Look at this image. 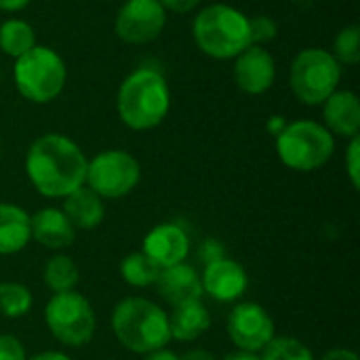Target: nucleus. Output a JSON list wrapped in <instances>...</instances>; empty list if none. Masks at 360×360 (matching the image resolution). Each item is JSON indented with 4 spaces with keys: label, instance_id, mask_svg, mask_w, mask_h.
Segmentation results:
<instances>
[{
    "label": "nucleus",
    "instance_id": "23",
    "mask_svg": "<svg viewBox=\"0 0 360 360\" xmlns=\"http://www.w3.org/2000/svg\"><path fill=\"white\" fill-rule=\"evenodd\" d=\"M78 278V268L68 255H55L44 266V283L53 293L74 291Z\"/></svg>",
    "mask_w": 360,
    "mask_h": 360
},
{
    "label": "nucleus",
    "instance_id": "16",
    "mask_svg": "<svg viewBox=\"0 0 360 360\" xmlns=\"http://www.w3.org/2000/svg\"><path fill=\"white\" fill-rule=\"evenodd\" d=\"M32 238H36L46 249H65L76 238V228L70 224L63 211L59 209H42L30 217Z\"/></svg>",
    "mask_w": 360,
    "mask_h": 360
},
{
    "label": "nucleus",
    "instance_id": "37",
    "mask_svg": "<svg viewBox=\"0 0 360 360\" xmlns=\"http://www.w3.org/2000/svg\"><path fill=\"white\" fill-rule=\"evenodd\" d=\"M27 360H70V356L63 352H42V354H36Z\"/></svg>",
    "mask_w": 360,
    "mask_h": 360
},
{
    "label": "nucleus",
    "instance_id": "33",
    "mask_svg": "<svg viewBox=\"0 0 360 360\" xmlns=\"http://www.w3.org/2000/svg\"><path fill=\"white\" fill-rule=\"evenodd\" d=\"M146 360H179V356H177L175 352H171V350L162 348V350H156V352L146 354Z\"/></svg>",
    "mask_w": 360,
    "mask_h": 360
},
{
    "label": "nucleus",
    "instance_id": "15",
    "mask_svg": "<svg viewBox=\"0 0 360 360\" xmlns=\"http://www.w3.org/2000/svg\"><path fill=\"white\" fill-rule=\"evenodd\" d=\"M156 285H158V291H160L162 300L167 304H171L173 308L181 306L186 302H194V300L202 297L200 276L196 274L194 268H190L186 264L162 268Z\"/></svg>",
    "mask_w": 360,
    "mask_h": 360
},
{
    "label": "nucleus",
    "instance_id": "19",
    "mask_svg": "<svg viewBox=\"0 0 360 360\" xmlns=\"http://www.w3.org/2000/svg\"><path fill=\"white\" fill-rule=\"evenodd\" d=\"M209 327H211V316L200 300L175 306L173 314L169 316L171 340L177 342H194L202 333H207Z\"/></svg>",
    "mask_w": 360,
    "mask_h": 360
},
{
    "label": "nucleus",
    "instance_id": "24",
    "mask_svg": "<svg viewBox=\"0 0 360 360\" xmlns=\"http://www.w3.org/2000/svg\"><path fill=\"white\" fill-rule=\"evenodd\" d=\"M32 293L19 283H0V314L6 319H19L32 308Z\"/></svg>",
    "mask_w": 360,
    "mask_h": 360
},
{
    "label": "nucleus",
    "instance_id": "4",
    "mask_svg": "<svg viewBox=\"0 0 360 360\" xmlns=\"http://www.w3.org/2000/svg\"><path fill=\"white\" fill-rule=\"evenodd\" d=\"M194 40L209 57H236L251 44L249 17L228 4H211L194 19Z\"/></svg>",
    "mask_w": 360,
    "mask_h": 360
},
{
    "label": "nucleus",
    "instance_id": "14",
    "mask_svg": "<svg viewBox=\"0 0 360 360\" xmlns=\"http://www.w3.org/2000/svg\"><path fill=\"white\" fill-rule=\"evenodd\" d=\"M143 253L158 266L171 268L184 264L190 253V238L177 224H160L143 238Z\"/></svg>",
    "mask_w": 360,
    "mask_h": 360
},
{
    "label": "nucleus",
    "instance_id": "26",
    "mask_svg": "<svg viewBox=\"0 0 360 360\" xmlns=\"http://www.w3.org/2000/svg\"><path fill=\"white\" fill-rule=\"evenodd\" d=\"M333 57L338 63L346 65H356L360 61V27L359 25H348L344 27L335 42H333Z\"/></svg>",
    "mask_w": 360,
    "mask_h": 360
},
{
    "label": "nucleus",
    "instance_id": "28",
    "mask_svg": "<svg viewBox=\"0 0 360 360\" xmlns=\"http://www.w3.org/2000/svg\"><path fill=\"white\" fill-rule=\"evenodd\" d=\"M346 167H348V177L354 186V190L360 188V139L359 135L352 137L348 152H346Z\"/></svg>",
    "mask_w": 360,
    "mask_h": 360
},
{
    "label": "nucleus",
    "instance_id": "36",
    "mask_svg": "<svg viewBox=\"0 0 360 360\" xmlns=\"http://www.w3.org/2000/svg\"><path fill=\"white\" fill-rule=\"evenodd\" d=\"M285 127H287V122H285L281 116H272V118H270V122H268V129H270V133H272V135H278Z\"/></svg>",
    "mask_w": 360,
    "mask_h": 360
},
{
    "label": "nucleus",
    "instance_id": "30",
    "mask_svg": "<svg viewBox=\"0 0 360 360\" xmlns=\"http://www.w3.org/2000/svg\"><path fill=\"white\" fill-rule=\"evenodd\" d=\"M162 4V8L167 11H175V13H190L192 8H196L200 4V0H158Z\"/></svg>",
    "mask_w": 360,
    "mask_h": 360
},
{
    "label": "nucleus",
    "instance_id": "1",
    "mask_svg": "<svg viewBox=\"0 0 360 360\" xmlns=\"http://www.w3.org/2000/svg\"><path fill=\"white\" fill-rule=\"evenodd\" d=\"M86 156L65 135L38 137L25 156V173L32 186L46 198H65L86 179Z\"/></svg>",
    "mask_w": 360,
    "mask_h": 360
},
{
    "label": "nucleus",
    "instance_id": "17",
    "mask_svg": "<svg viewBox=\"0 0 360 360\" xmlns=\"http://www.w3.org/2000/svg\"><path fill=\"white\" fill-rule=\"evenodd\" d=\"M327 129L342 137H356L360 129V101L352 91H333L325 99Z\"/></svg>",
    "mask_w": 360,
    "mask_h": 360
},
{
    "label": "nucleus",
    "instance_id": "12",
    "mask_svg": "<svg viewBox=\"0 0 360 360\" xmlns=\"http://www.w3.org/2000/svg\"><path fill=\"white\" fill-rule=\"evenodd\" d=\"M276 76L274 57L259 44H249L240 55H236L234 63V80L240 91L249 95L266 93Z\"/></svg>",
    "mask_w": 360,
    "mask_h": 360
},
{
    "label": "nucleus",
    "instance_id": "35",
    "mask_svg": "<svg viewBox=\"0 0 360 360\" xmlns=\"http://www.w3.org/2000/svg\"><path fill=\"white\" fill-rule=\"evenodd\" d=\"M224 360H262L257 356V352H247V350H238V352H232L228 354Z\"/></svg>",
    "mask_w": 360,
    "mask_h": 360
},
{
    "label": "nucleus",
    "instance_id": "13",
    "mask_svg": "<svg viewBox=\"0 0 360 360\" xmlns=\"http://www.w3.org/2000/svg\"><path fill=\"white\" fill-rule=\"evenodd\" d=\"M200 285H202V293L211 295L213 300L234 302L247 291L249 276L240 264L226 257H217L207 264L200 276Z\"/></svg>",
    "mask_w": 360,
    "mask_h": 360
},
{
    "label": "nucleus",
    "instance_id": "18",
    "mask_svg": "<svg viewBox=\"0 0 360 360\" xmlns=\"http://www.w3.org/2000/svg\"><path fill=\"white\" fill-rule=\"evenodd\" d=\"M63 213H65V217L70 219V224L74 228L93 230L105 217L103 198L97 196L91 188L80 186L78 190H74L72 194L65 196V200H63Z\"/></svg>",
    "mask_w": 360,
    "mask_h": 360
},
{
    "label": "nucleus",
    "instance_id": "29",
    "mask_svg": "<svg viewBox=\"0 0 360 360\" xmlns=\"http://www.w3.org/2000/svg\"><path fill=\"white\" fill-rule=\"evenodd\" d=\"M0 360H27L23 344L15 335H0Z\"/></svg>",
    "mask_w": 360,
    "mask_h": 360
},
{
    "label": "nucleus",
    "instance_id": "6",
    "mask_svg": "<svg viewBox=\"0 0 360 360\" xmlns=\"http://www.w3.org/2000/svg\"><path fill=\"white\" fill-rule=\"evenodd\" d=\"M335 141L327 127L314 120H295L276 135V152L293 171H316L333 156Z\"/></svg>",
    "mask_w": 360,
    "mask_h": 360
},
{
    "label": "nucleus",
    "instance_id": "22",
    "mask_svg": "<svg viewBox=\"0 0 360 360\" xmlns=\"http://www.w3.org/2000/svg\"><path fill=\"white\" fill-rule=\"evenodd\" d=\"M160 270L143 251L131 253L122 259L120 264V276L124 283H129L131 287H150L156 285Z\"/></svg>",
    "mask_w": 360,
    "mask_h": 360
},
{
    "label": "nucleus",
    "instance_id": "2",
    "mask_svg": "<svg viewBox=\"0 0 360 360\" xmlns=\"http://www.w3.org/2000/svg\"><path fill=\"white\" fill-rule=\"evenodd\" d=\"M116 108L120 120L133 131L158 127L171 108V93L165 76L156 70H135L118 89Z\"/></svg>",
    "mask_w": 360,
    "mask_h": 360
},
{
    "label": "nucleus",
    "instance_id": "32",
    "mask_svg": "<svg viewBox=\"0 0 360 360\" xmlns=\"http://www.w3.org/2000/svg\"><path fill=\"white\" fill-rule=\"evenodd\" d=\"M30 4V0H0V11H8V13H15V11H21Z\"/></svg>",
    "mask_w": 360,
    "mask_h": 360
},
{
    "label": "nucleus",
    "instance_id": "34",
    "mask_svg": "<svg viewBox=\"0 0 360 360\" xmlns=\"http://www.w3.org/2000/svg\"><path fill=\"white\" fill-rule=\"evenodd\" d=\"M179 360H215V356L207 350H190L184 356H179Z\"/></svg>",
    "mask_w": 360,
    "mask_h": 360
},
{
    "label": "nucleus",
    "instance_id": "10",
    "mask_svg": "<svg viewBox=\"0 0 360 360\" xmlns=\"http://www.w3.org/2000/svg\"><path fill=\"white\" fill-rule=\"evenodd\" d=\"M167 23V11L158 0H127L116 15V34L124 42L146 44Z\"/></svg>",
    "mask_w": 360,
    "mask_h": 360
},
{
    "label": "nucleus",
    "instance_id": "9",
    "mask_svg": "<svg viewBox=\"0 0 360 360\" xmlns=\"http://www.w3.org/2000/svg\"><path fill=\"white\" fill-rule=\"evenodd\" d=\"M141 177V167L124 150H105L86 165V188L101 198L127 196Z\"/></svg>",
    "mask_w": 360,
    "mask_h": 360
},
{
    "label": "nucleus",
    "instance_id": "20",
    "mask_svg": "<svg viewBox=\"0 0 360 360\" xmlns=\"http://www.w3.org/2000/svg\"><path fill=\"white\" fill-rule=\"evenodd\" d=\"M32 238L30 215L11 202H0V255L21 251Z\"/></svg>",
    "mask_w": 360,
    "mask_h": 360
},
{
    "label": "nucleus",
    "instance_id": "31",
    "mask_svg": "<svg viewBox=\"0 0 360 360\" xmlns=\"http://www.w3.org/2000/svg\"><path fill=\"white\" fill-rule=\"evenodd\" d=\"M323 360H359V356L352 352V350H346V348H335L331 352H327Z\"/></svg>",
    "mask_w": 360,
    "mask_h": 360
},
{
    "label": "nucleus",
    "instance_id": "11",
    "mask_svg": "<svg viewBox=\"0 0 360 360\" xmlns=\"http://www.w3.org/2000/svg\"><path fill=\"white\" fill-rule=\"evenodd\" d=\"M228 333L238 350L259 352L274 340V323L259 304L245 302L230 312Z\"/></svg>",
    "mask_w": 360,
    "mask_h": 360
},
{
    "label": "nucleus",
    "instance_id": "25",
    "mask_svg": "<svg viewBox=\"0 0 360 360\" xmlns=\"http://www.w3.org/2000/svg\"><path fill=\"white\" fill-rule=\"evenodd\" d=\"M262 360H314L308 346L295 338H274L266 348Z\"/></svg>",
    "mask_w": 360,
    "mask_h": 360
},
{
    "label": "nucleus",
    "instance_id": "27",
    "mask_svg": "<svg viewBox=\"0 0 360 360\" xmlns=\"http://www.w3.org/2000/svg\"><path fill=\"white\" fill-rule=\"evenodd\" d=\"M249 32H251V44H266L276 38V21L268 15H259L249 19Z\"/></svg>",
    "mask_w": 360,
    "mask_h": 360
},
{
    "label": "nucleus",
    "instance_id": "3",
    "mask_svg": "<svg viewBox=\"0 0 360 360\" xmlns=\"http://www.w3.org/2000/svg\"><path fill=\"white\" fill-rule=\"evenodd\" d=\"M112 329L118 342L137 354L167 348L171 342L169 316L154 302L143 297L122 300L112 314Z\"/></svg>",
    "mask_w": 360,
    "mask_h": 360
},
{
    "label": "nucleus",
    "instance_id": "7",
    "mask_svg": "<svg viewBox=\"0 0 360 360\" xmlns=\"http://www.w3.org/2000/svg\"><path fill=\"white\" fill-rule=\"evenodd\" d=\"M342 68L338 59L325 49H304L291 63V89L306 105L325 103L338 91Z\"/></svg>",
    "mask_w": 360,
    "mask_h": 360
},
{
    "label": "nucleus",
    "instance_id": "8",
    "mask_svg": "<svg viewBox=\"0 0 360 360\" xmlns=\"http://www.w3.org/2000/svg\"><path fill=\"white\" fill-rule=\"evenodd\" d=\"M44 321L55 340L74 348L89 344L97 325L89 300L76 291L55 293L44 308Z\"/></svg>",
    "mask_w": 360,
    "mask_h": 360
},
{
    "label": "nucleus",
    "instance_id": "5",
    "mask_svg": "<svg viewBox=\"0 0 360 360\" xmlns=\"http://www.w3.org/2000/svg\"><path fill=\"white\" fill-rule=\"evenodd\" d=\"M65 63L49 46L36 44L15 59L13 78L17 91L34 103L53 101L65 84Z\"/></svg>",
    "mask_w": 360,
    "mask_h": 360
},
{
    "label": "nucleus",
    "instance_id": "21",
    "mask_svg": "<svg viewBox=\"0 0 360 360\" xmlns=\"http://www.w3.org/2000/svg\"><path fill=\"white\" fill-rule=\"evenodd\" d=\"M36 46V34L30 23L21 19H6L0 25V51L11 57H21Z\"/></svg>",
    "mask_w": 360,
    "mask_h": 360
}]
</instances>
